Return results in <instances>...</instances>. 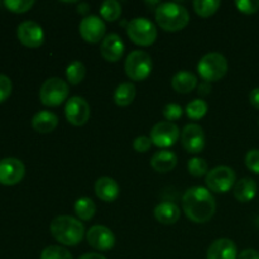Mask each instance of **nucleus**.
Listing matches in <instances>:
<instances>
[{
    "mask_svg": "<svg viewBox=\"0 0 259 259\" xmlns=\"http://www.w3.org/2000/svg\"><path fill=\"white\" fill-rule=\"evenodd\" d=\"M182 209L191 222L207 223L217 211V202L209 189L194 186L186 190L182 196Z\"/></svg>",
    "mask_w": 259,
    "mask_h": 259,
    "instance_id": "obj_1",
    "label": "nucleus"
},
{
    "mask_svg": "<svg viewBox=\"0 0 259 259\" xmlns=\"http://www.w3.org/2000/svg\"><path fill=\"white\" fill-rule=\"evenodd\" d=\"M50 230L58 243L67 247L80 244L85 237V227L82 223L70 215H60L55 218L51 223Z\"/></svg>",
    "mask_w": 259,
    "mask_h": 259,
    "instance_id": "obj_2",
    "label": "nucleus"
},
{
    "mask_svg": "<svg viewBox=\"0 0 259 259\" xmlns=\"http://www.w3.org/2000/svg\"><path fill=\"white\" fill-rule=\"evenodd\" d=\"M156 20L166 32H179L189 24L190 14L179 3H161L156 8Z\"/></svg>",
    "mask_w": 259,
    "mask_h": 259,
    "instance_id": "obj_3",
    "label": "nucleus"
},
{
    "mask_svg": "<svg viewBox=\"0 0 259 259\" xmlns=\"http://www.w3.org/2000/svg\"><path fill=\"white\" fill-rule=\"evenodd\" d=\"M197 72L201 76L202 80L206 82H215L219 81L227 75L228 61L222 53L210 52L206 53L197 65Z\"/></svg>",
    "mask_w": 259,
    "mask_h": 259,
    "instance_id": "obj_4",
    "label": "nucleus"
},
{
    "mask_svg": "<svg viewBox=\"0 0 259 259\" xmlns=\"http://www.w3.org/2000/svg\"><path fill=\"white\" fill-rule=\"evenodd\" d=\"M70 88L66 81L60 77H51L42 83L39 90V99L43 105L58 106L67 100Z\"/></svg>",
    "mask_w": 259,
    "mask_h": 259,
    "instance_id": "obj_5",
    "label": "nucleus"
},
{
    "mask_svg": "<svg viewBox=\"0 0 259 259\" xmlns=\"http://www.w3.org/2000/svg\"><path fill=\"white\" fill-rule=\"evenodd\" d=\"M128 37L133 40L136 45L143 46H151L156 42L157 39V28L148 18L138 17L132 19L128 23Z\"/></svg>",
    "mask_w": 259,
    "mask_h": 259,
    "instance_id": "obj_6",
    "label": "nucleus"
},
{
    "mask_svg": "<svg viewBox=\"0 0 259 259\" xmlns=\"http://www.w3.org/2000/svg\"><path fill=\"white\" fill-rule=\"evenodd\" d=\"M152 67V57L144 51H133L129 53L125 61V73L131 80L133 81H143L151 75Z\"/></svg>",
    "mask_w": 259,
    "mask_h": 259,
    "instance_id": "obj_7",
    "label": "nucleus"
},
{
    "mask_svg": "<svg viewBox=\"0 0 259 259\" xmlns=\"http://www.w3.org/2000/svg\"><path fill=\"white\" fill-rule=\"evenodd\" d=\"M205 182L210 191L217 192V194H225L234 187L237 176H235L234 169L230 167L218 166L207 172Z\"/></svg>",
    "mask_w": 259,
    "mask_h": 259,
    "instance_id": "obj_8",
    "label": "nucleus"
},
{
    "mask_svg": "<svg viewBox=\"0 0 259 259\" xmlns=\"http://www.w3.org/2000/svg\"><path fill=\"white\" fill-rule=\"evenodd\" d=\"M181 137L179 126L171 121H159L152 128L151 139L154 146L159 148H168L174 146Z\"/></svg>",
    "mask_w": 259,
    "mask_h": 259,
    "instance_id": "obj_9",
    "label": "nucleus"
},
{
    "mask_svg": "<svg viewBox=\"0 0 259 259\" xmlns=\"http://www.w3.org/2000/svg\"><path fill=\"white\" fill-rule=\"evenodd\" d=\"M66 119L75 126H82L89 121L91 109L88 101L81 96H72L67 100L65 106Z\"/></svg>",
    "mask_w": 259,
    "mask_h": 259,
    "instance_id": "obj_10",
    "label": "nucleus"
},
{
    "mask_svg": "<svg viewBox=\"0 0 259 259\" xmlns=\"http://www.w3.org/2000/svg\"><path fill=\"white\" fill-rule=\"evenodd\" d=\"M25 175V166L20 159L14 157L0 159V184L13 186L19 184Z\"/></svg>",
    "mask_w": 259,
    "mask_h": 259,
    "instance_id": "obj_11",
    "label": "nucleus"
},
{
    "mask_svg": "<svg viewBox=\"0 0 259 259\" xmlns=\"http://www.w3.org/2000/svg\"><path fill=\"white\" fill-rule=\"evenodd\" d=\"M86 240L91 248L100 252L113 249L115 245V235L113 230L104 225H94L86 233Z\"/></svg>",
    "mask_w": 259,
    "mask_h": 259,
    "instance_id": "obj_12",
    "label": "nucleus"
},
{
    "mask_svg": "<svg viewBox=\"0 0 259 259\" xmlns=\"http://www.w3.org/2000/svg\"><path fill=\"white\" fill-rule=\"evenodd\" d=\"M80 34L88 43H98L103 40L106 32V25L104 20L98 15H86L80 23Z\"/></svg>",
    "mask_w": 259,
    "mask_h": 259,
    "instance_id": "obj_13",
    "label": "nucleus"
},
{
    "mask_svg": "<svg viewBox=\"0 0 259 259\" xmlns=\"http://www.w3.org/2000/svg\"><path fill=\"white\" fill-rule=\"evenodd\" d=\"M17 35L22 45L30 48L39 47L45 42V32L42 27L33 20H25L20 23L18 25Z\"/></svg>",
    "mask_w": 259,
    "mask_h": 259,
    "instance_id": "obj_14",
    "label": "nucleus"
},
{
    "mask_svg": "<svg viewBox=\"0 0 259 259\" xmlns=\"http://www.w3.org/2000/svg\"><path fill=\"white\" fill-rule=\"evenodd\" d=\"M181 143L189 153H200L205 148L204 129L199 124H187L181 132Z\"/></svg>",
    "mask_w": 259,
    "mask_h": 259,
    "instance_id": "obj_15",
    "label": "nucleus"
},
{
    "mask_svg": "<svg viewBox=\"0 0 259 259\" xmlns=\"http://www.w3.org/2000/svg\"><path fill=\"white\" fill-rule=\"evenodd\" d=\"M124 51H125V45L120 35L115 34V33L105 35V38L101 40V56L109 62H118L123 57Z\"/></svg>",
    "mask_w": 259,
    "mask_h": 259,
    "instance_id": "obj_16",
    "label": "nucleus"
},
{
    "mask_svg": "<svg viewBox=\"0 0 259 259\" xmlns=\"http://www.w3.org/2000/svg\"><path fill=\"white\" fill-rule=\"evenodd\" d=\"M207 259H238L237 245L228 238H220L211 243L206 253Z\"/></svg>",
    "mask_w": 259,
    "mask_h": 259,
    "instance_id": "obj_17",
    "label": "nucleus"
},
{
    "mask_svg": "<svg viewBox=\"0 0 259 259\" xmlns=\"http://www.w3.org/2000/svg\"><path fill=\"white\" fill-rule=\"evenodd\" d=\"M95 194L103 201L113 202L118 199L119 194H120V187L114 179L109 176H103L96 180Z\"/></svg>",
    "mask_w": 259,
    "mask_h": 259,
    "instance_id": "obj_18",
    "label": "nucleus"
},
{
    "mask_svg": "<svg viewBox=\"0 0 259 259\" xmlns=\"http://www.w3.org/2000/svg\"><path fill=\"white\" fill-rule=\"evenodd\" d=\"M258 191L257 182L250 177H243L235 182L233 187L234 197L239 202H249L255 197Z\"/></svg>",
    "mask_w": 259,
    "mask_h": 259,
    "instance_id": "obj_19",
    "label": "nucleus"
},
{
    "mask_svg": "<svg viewBox=\"0 0 259 259\" xmlns=\"http://www.w3.org/2000/svg\"><path fill=\"white\" fill-rule=\"evenodd\" d=\"M177 164V156L171 151L162 149L156 152L151 158L152 168L159 174H167L171 172Z\"/></svg>",
    "mask_w": 259,
    "mask_h": 259,
    "instance_id": "obj_20",
    "label": "nucleus"
},
{
    "mask_svg": "<svg viewBox=\"0 0 259 259\" xmlns=\"http://www.w3.org/2000/svg\"><path fill=\"white\" fill-rule=\"evenodd\" d=\"M181 217V211H180V207L177 206L174 202H161L156 206L154 209V218L157 219V222H159L161 224L164 225H172L175 223H177V220Z\"/></svg>",
    "mask_w": 259,
    "mask_h": 259,
    "instance_id": "obj_21",
    "label": "nucleus"
},
{
    "mask_svg": "<svg viewBox=\"0 0 259 259\" xmlns=\"http://www.w3.org/2000/svg\"><path fill=\"white\" fill-rule=\"evenodd\" d=\"M58 125V116L48 110H40L33 116L32 126L38 133H51Z\"/></svg>",
    "mask_w": 259,
    "mask_h": 259,
    "instance_id": "obj_22",
    "label": "nucleus"
},
{
    "mask_svg": "<svg viewBox=\"0 0 259 259\" xmlns=\"http://www.w3.org/2000/svg\"><path fill=\"white\" fill-rule=\"evenodd\" d=\"M171 85L177 93L189 94L196 88L197 77L192 72H189V71H179L172 77Z\"/></svg>",
    "mask_w": 259,
    "mask_h": 259,
    "instance_id": "obj_23",
    "label": "nucleus"
},
{
    "mask_svg": "<svg viewBox=\"0 0 259 259\" xmlns=\"http://www.w3.org/2000/svg\"><path fill=\"white\" fill-rule=\"evenodd\" d=\"M136 98V86L132 82H123L115 89L114 101L118 106H128Z\"/></svg>",
    "mask_w": 259,
    "mask_h": 259,
    "instance_id": "obj_24",
    "label": "nucleus"
},
{
    "mask_svg": "<svg viewBox=\"0 0 259 259\" xmlns=\"http://www.w3.org/2000/svg\"><path fill=\"white\" fill-rule=\"evenodd\" d=\"M75 212L81 220L83 222H88V220H91L94 218L96 212V205L90 197H80L77 201L75 202Z\"/></svg>",
    "mask_w": 259,
    "mask_h": 259,
    "instance_id": "obj_25",
    "label": "nucleus"
},
{
    "mask_svg": "<svg viewBox=\"0 0 259 259\" xmlns=\"http://www.w3.org/2000/svg\"><path fill=\"white\" fill-rule=\"evenodd\" d=\"M86 76V67L81 61H73L66 68V77L70 85H78Z\"/></svg>",
    "mask_w": 259,
    "mask_h": 259,
    "instance_id": "obj_26",
    "label": "nucleus"
},
{
    "mask_svg": "<svg viewBox=\"0 0 259 259\" xmlns=\"http://www.w3.org/2000/svg\"><path fill=\"white\" fill-rule=\"evenodd\" d=\"M100 14L103 19L115 22L121 15V4L116 0H105L100 7Z\"/></svg>",
    "mask_w": 259,
    "mask_h": 259,
    "instance_id": "obj_27",
    "label": "nucleus"
},
{
    "mask_svg": "<svg viewBox=\"0 0 259 259\" xmlns=\"http://www.w3.org/2000/svg\"><path fill=\"white\" fill-rule=\"evenodd\" d=\"M207 109H209V106H207L206 101L202 100V99H195L191 103L187 104L186 114L192 120H199L206 115Z\"/></svg>",
    "mask_w": 259,
    "mask_h": 259,
    "instance_id": "obj_28",
    "label": "nucleus"
},
{
    "mask_svg": "<svg viewBox=\"0 0 259 259\" xmlns=\"http://www.w3.org/2000/svg\"><path fill=\"white\" fill-rule=\"evenodd\" d=\"M219 7V0H196V2H194L195 12L202 18H207L215 14Z\"/></svg>",
    "mask_w": 259,
    "mask_h": 259,
    "instance_id": "obj_29",
    "label": "nucleus"
},
{
    "mask_svg": "<svg viewBox=\"0 0 259 259\" xmlns=\"http://www.w3.org/2000/svg\"><path fill=\"white\" fill-rule=\"evenodd\" d=\"M40 259H73L66 248L60 245H50L40 253Z\"/></svg>",
    "mask_w": 259,
    "mask_h": 259,
    "instance_id": "obj_30",
    "label": "nucleus"
},
{
    "mask_svg": "<svg viewBox=\"0 0 259 259\" xmlns=\"http://www.w3.org/2000/svg\"><path fill=\"white\" fill-rule=\"evenodd\" d=\"M187 169H189L190 175H192V176L201 177L204 175H207V172H209V164H207V162L204 158L195 157V158H191L189 161Z\"/></svg>",
    "mask_w": 259,
    "mask_h": 259,
    "instance_id": "obj_31",
    "label": "nucleus"
},
{
    "mask_svg": "<svg viewBox=\"0 0 259 259\" xmlns=\"http://www.w3.org/2000/svg\"><path fill=\"white\" fill-rule=\"evenodd\" d=\"M4 5L13 13H25L34 5V0H5Z\"/></svg>",
    "mask_w": 259,
    "mask_h": 259,
    "instance_id": "obj_32",
    "label": "nucleus"
},
{
    "mask_svg": "<svg viewBox=\"0 0 259 259\" xmlns=\"http://www.w3.org/2000/svg\"><path fill=\"white\" fill-rule=\"evenodd\" d=\"M182 114H184V109L179 104L169 103L163 109V116L167 119V121H171V123L181 118Z\"/></svg>",
    "mask_w": 259,
    "mask_h": 259,
    "instance_id": "obj_33",
    "label": "nucleus"
},
{
    "mask_svg": "<svg viewBox=\"0 0 259 259\" xmlns=\"http://www.w3.org/2000/svg\"><path fill=\"white\" fill-rule=\"evenodd\" d=\"M235 7L240 13L244 14H254L259 10V0H237Z\"/></svg>",
    "mask_w": 259,
    "mask_h": 259,
    "instance_id": "obj_34",
    "label": "nucleus"
},
{
    "mask_svg": "<svg viewBox=\"0 0 259 259\" xmlns=\"http://www.w3.org/2000/svg\"><path fill=\"white\" fill-rule=\"evenodd\" d=\"M245 164L253 174L259 175V149H250L245 156Z\"/></svg>",
    "mask_w": 259,
    "mask_h": 259,
    "instance_id": "obj_35",
    "label": "nucleus"
},
{
    "mask_svg": "<svg viewBox=\"0 0 259 259\" xmlns=\"http://www.w3.org/2000/svg\"><path fill=\"white\" fill-rule=\"evenodd\" d=\"M12 81L8 76L0 73V103H3L4 100H7L9 98L10 93H12Z\"/></svg>",
    "mask_w": 259,
    "mask_h": 259,
    "instance_id": "obj_36",
    "label": "nucleus"
},
{
    "mask_svg": "<svg viewBox=\"0 0 259 259\" xmlns=\"http://www.w3.org/2000/svg\"><path fill=\"white\" fill-rule=\"evenodd\" d=\"M151 146H152L151 137L139 136L133 141V148L136 149L137 152H139V153H146V152L151 148Z\"/></svg>",
    "mask_w": 259,
    "mask_h": 259,
    "instance_id": "obj_37",
    "label": "nucleus"
},
{
    "mask_svg": "<svg viewBox=\"0 0 259 259\" xmlns=\"http://www.w3.org/2000/svg\"><path fill=\"white\" fill-rule=\"evenodd\" d=\"M238 259H259V252L255 249H245L238 254Z\"/></svg>",
    "mask_w": 259,
    "mask_h": 259,
    "instance_id": "obj_38",
    "label": "nucleus"
},
{
    "mask_svg": "<svg viewBox=\"0 0 259 259\" xmlns=\"http://www.w3.org/2000/svg\"><path fill=\"white\" fill-rule=\"evenodd\" d=\"M249 101L255 109H259V88L253 89L249 94Z\"/></svg>",
    "mask_w": 259,
    "mask_h": 259,
    "instance_id": "obj_39",
    "label": "nucleus"
},
{
    "mask_svg": "<svg viewBox=\"0 0 259 259\" xmlns=\"http://www.w3.org/2000/svg\"><path fill=\"white\" fill-rule=\"evenodd\" d=\"M210 91H211V83L206 82V81L200 83L199 88H197V93H199V95H202V96L210 94Z\"/></svg>",
    "mask_w": 259,
    "mask_h": 259,
    "instance_id": "obj_40",
    "label": "nucleus"
},
{
    "mask_svg": "<svg viewBox=\"0 0 259 259\" xmlns=\"http://www.w3.org/2000/svg\"><path fill=\"white\" fill-rule=\"evenodd\" d=\"M78 259H106L103 254L100 253H85V254L81 255Z\"/></svg>",
    "mask_w": 259,
    "mask_h": 259,
    "instance_id": "obj_41",
    "label": "nucleus"
},
{
    "mask_svg": "<svg viewBox=\"0 0 259 259\" xmlns=\"http://www.w3.org/2000/svg\"><path fill=\"white\" fill-rule=\"evenodd\" d=\"M89 9H90V7H89L88 4H85V3H82V4L78 5V13H81V14H85Z\"/></svg>",
    "mask_w": 259,
    "mask_h": 259,
    "instance_id": "obj_42",
    "label": "nucleus"
}]
</instances>
